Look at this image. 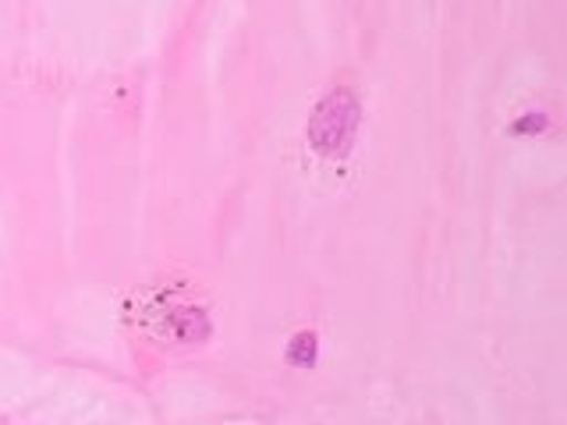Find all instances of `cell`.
Here are the masks:
<instances>
[{
	"instance_id": "cell-2",
	"label": "cell",
	"mask_w": 567,
	"mask_h": 425,
	"mask_svg": "<svg viewBox=\"0 0 567 425\" xmlns=\"http://www.w3.org/2000/svg\"><path fill=\"white\" fill-rule=\"evenodd\" d=\"M312 359H316V336L312 333H298L291 341V362L312 365Z\"/></svg>"
},
{
	"instance_id": "cell-1",
	"label": "cell",
	"mask_w": 567,
	"mask_h": 425,
	"mask_svg": "<svg viewBox=\"0 0 567 425\" xmlns=\"http://www.w3.org/2000/svg\"><path fill=\"white\" fill-rule=\"evenodd\" d=\"M359 132V100L351 89H333L309 117V142L323 156H344Z\"/></svg>"
}]
</instances>
